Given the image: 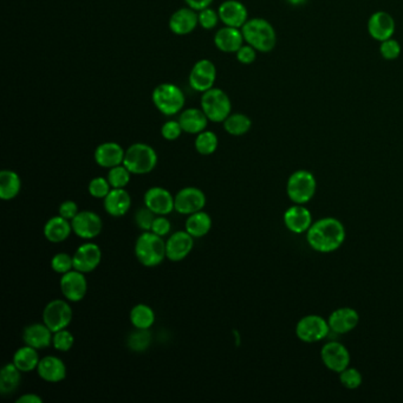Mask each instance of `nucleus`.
Segmentation results:
<instances>
[{
    "label": "nucleus",
    "mask_w": 403,
    "mask_h": 403,
    "mask_svg": "<svg viewBox=\"0 0 403 403\" xmlns=\"http://www.w3.org/2000/svg\"><path fill=\"white\" fill-rule=\"evenodd\" d=\"M257 50L253 46L246 44L243 45L238 51H237V60L242 64H252L257 58Z\"/></svg>",
    "instance_id": "nucleus-47"
},
{
    "label": "nucleus",
    "mask_w": 403,
    "mask_h": 403,
    "mask_svg": "<svg viewBox=\"0 0 403 403\" xmlns=\"http://www.w3.org/2000/svg\"><path fill=\"white\" fill-rule=\"evenodd\" d=\"M199 25V13L191 8L176 10L169 19V29L178 36H186L193 32Z\"/></svg>",
    "instance_id": "nucleus-20"
},
{
    "label": "nucleus",
    "mask_w": 403,
    "mask_h": 403,
    "mask_svg": "<svg viewBox=\"0 0 403 403\" xmlns=\"http://www.w3.org/2000/svg\"><path fill=\"white\" fill-rule=\"evenodd\" d=\"M183 133V128L180 126L179 121H167L161 128V135L167 141H176Z\"/></svg>",
    "instance_id": "nucleus-46"
},
{
    "label": "nucleus",
    "mask_w": 403,
    "mask_h": 403,
    "mask_svg": "<svg viewBox=\"0 0 403 403\" xmlns=\"http://www.w3.org/2000/svg\"><path fill=\"white\" fill-rule=\"evenodd\" d=\"M188 8H193L195 11H202L205 8H209L212 4L213 0H185Z\"/></svg>",
    "instance_id": "nucleus-50"
},
{
    "label": "nucleus",
    "mask_w": 403,
    "mask_h": 403,
    "mask_svg": "<svg viewBox=\"0 0 403 403\" xmlns=\"http://www.w3.org/2000/svg\"><path fill=\"white\" fill-rule=\"evenodd\" d=\"M206 205V195L197 187H185L174 197L176 211L183 216L200 212Z\"/></svg>",
    "instance_id": "nucleus-11"
},
{
    "label": "nucleus",
    "mask_w": 403,
    "mask_h": 403,
    "mask_svg": "<svg viewBox=\"0 0 403 403\" xmlns=\"http://www.w3.org/2000/svg\"><path fill=\"white\" fill-rule=\"evenodd\" d=\"M72 309L70 304L63 299H53L48 303L43 311V323L53 331L67 329L72 321Z\"/></svg>",
    "instance_id": "nucleus-8"
},
{
    "label": "nucleus",
    "mask_w": 403,
    "mask_h": 403,
    "mask_svg": "<svg viewBox=\"0 0 403 403\" xmlns=\"http://www.w3.org/2000/svg\"><path fill=\"white\" fill-rule=\"evenodd\" d=\"M17 403H43V399L37 394L30 392V394H24L17 399Z\"/></svg>",
    "instance_id": "nucleus-51"
},
{
    "label": "nucleus",
    "mask_w": 403,
    "mask_h": 403,
    "mask_svg": "<svg viewBox=\"0 0 403 403\" xmlns=\"http://www.w3.org/2000/svg\"><path fill=\"white\" fill-rule=\"evenodd\" d=\"M199 25L205 29V30H212L214 27H217L218 22L220 20L219 18V13L214 11L213 8H205L199 11Z\"/></svg>",
    "instance_id": "nucleus-45"
},
{
    "label": "nucleus",
    "mask_w": 403,
    "mask_h": 403,
    "mask_svg": "<svg viewBox=\"0 0 403 403\" xmlns=\"http://www.w3.org/2000/svg\"><path fill=\"white\" fill-rule=\"evenodd\" d=\"M211 228H212V219L209 217V213L200 211L188 216V219L186 220V231L193 238L205 237L209 234Z\"/></svg>",
    "instance_id": "nucleus-33"
},
{
    "label": "nucleus",
    "mask_w": 403,
    "mask_h": 403,
    "mask_svg": "<svg viewBox=\"0 0 403 403\" xmlns=\"http://www.w3.org/2000/svg\"><path fill=\"white\" fill-rule=\"evenodd\" d=\"M124 155L126 150L119 143L105 142L95 150V161L100 167L110 169L124 164Z\"/></svg>",
    "instance_id": "nucleus-22"
},
{
    "label": "nucleus",
    "mask_w": 403,
    "mask_h": 403,
    "mask_svg": "<svg viewBox=\"0 0 403 403\" xmlns=\"http://www.w3.org/2000/svg\"><path fill=\"white\" fill-rule=\"evenodd\" d=\"M289 4L293 5V6H302V5L306 4L308 0H286Z\"/></svg>",
    "instance_id": "nucleus-52"
},
{
    "label": "nucleus",
    "mask_w": 403,
    "mask_h": 403,
    "mask_svg": "<svg viewBox=\"0 0 403 403\" xmlns=\"http://www.w3.org/2000/svg\"><path fill=\"white\" fill-rule=\"evenodd\" d=\"M217 79V67L209 60H200L192 67L188 82L192 89L198 93H205L212 89Z\"/></svg>",
    "instance_id": "nucleus-10"
},
{
    "label": "nucleus",
    "mask_w": 403,
    "mask_h": 403,
    "mask_svg": "<svg viewBox=\"0 0 403 403\" xmlns=\"http://www.w3.org/2000/svg\"><path fill=\"white\" fill-rule=\"evenodd\" d=\"M218 13L225 27L242 29L249 20L246 6L238 0H226L218 8Z\"/></svg>",
    "instance_id": "nucleus-19"
},
{
    "label": "nucleus",
    "mask_w": 403,
    "mask_h": 403,
    "mask_svg": "<svg viewBox=\"0 0 403 403\" xmlns=\"http://www.w3.org/2000/svg\"><path fill=\"white\" fill-rule=\"evenodd\" d=\"M284 224L292 233L308 232L312 225L310 211L305 206L295 204L284 213Z\"/></svg>",
    "instance_id": "nucleus-21"
},
{
    "label": "nucleus",
    "mask_w": 403,
    "mask_h": 403,
    "mask_svg": "<svg viewBox=\"0 0 403 403\" xmlns=\"http://www.w3.org/2000/svg\"><path fill=\"white\" fill-rule=\"evenodd\" d=\"M202 109L211 122L223 124L231 115L232 103L227 93L219 88L202 93Z\"/></svg>",
    "instance_id": "nucleus-6"
},
{
    "label": "nucleus",
    "mask_w": 403,
    "mask_h": 403,
    "mask_svg": "<svg viewBox=\"0 0 403 403\" xmlns=\"http://www.w3.org/2000/svg\"><path fill=\"white\" fill-rule=\"evenodd\" d=\"M143 202L147 209H150L155 216H169L176 211L174 197L162 187L150 188L145 194Z\"/></svg>",
    "instance_id": "nucleus-15"
},
{
    "label": "nucleus",
    "mask_w": 403,
    "mask_h": 403,
    "mask_svg": "<svg viewBox=\"0 0 403 403\" xmlns=\"http://www.w3.org/2000/svg\"><path fill=\"white\" fill-rule=\"evenodd\" d=\"M223 124H224L225 131L232 136H243L249 133L252 127V121L250 117L242 112L231 114Z\"/></svg>",
    "instance_id": "nucleus-34"
},
{
    "label": "nucleus",
    "mask_w": 403,
    "mask_h": 403,
    "mask_svg": "<svg viewBox=\"0 0 403 403\" xmlns=\"http://www.w3.org/2000/svg\"><path fill=\"white\" fill-rule=\"evenodd\" d=\"M131 173L129 172V169L124 164H120V166L109 169L107 179L112 188H124L128 183H131Z\"/></svg>",
    "instance_id": "nucleus-37"
},
{
    "label": "nucleus",
    "mask_w": 403,
    "mask_h": 403,
    "mask_svg": "<svg viewBox=\"0 0 403 403\" xmlns=\"http://www.w3.org/2000/svg\"><path fill=\"white\" fill-rule=\"evenodd\" d=\"M209 121L205 112L199 108L186 109L181 112L179 117L180 126L187 134H200L206 131Z\"/></svg>",
    "instance_id": "nucleus-28"
},
{
    "label": "nucleus",
    "mask_w": 403,
    "mask_h": 403,
    "mask_svg": "<svg viewBox=\"0 0 403 403\" xmlns=\"http://www.w3.org/2000/svg\"><path fill=\"white\" fill-rule=\"evenodd\" d=\"M110 188L112 186H110L108 179L95 178L90 181L88 191L93 198L105 199L109 194V192L112 191Z\"/></svg>",
    "instance_id": "nucleus-41"
},
{
    "label": "nucleus",
    "mask_w": 403,
    "mask_h": 403,
    "mask_svg": "<svg viewBox=\"0 0 403 403\" xmlns=\"http://www.w3.org/2000/svg\"><path fill=\"white\" fill-rule=\"evenodd\" d=\"M84 275L86 273L79 272L75 269L62 275L60 290L69 302H81L86 297L88 292V282Z\"/></svg>",
    "instance_id": "nucleus-13"
},
{
    "label": "nucleus",
    "mask_w": 403,
    "mask_h": 403,
    "mask_svg": "<svg viewBox=\"0 0 403 403\" xmlns=\"http://www.w3.org/2000/svg\"><path fill=\"white\" fill-rule=\"evenodd\" d=\"M243 32L242 29L225 27L218 30L214 36V45L218 50L225 53H237V51L244 45Z\"/></svg>",
    "instance_id": "nucleus-25"
},
{
    "label": "nucleus",
    "mask_w": 403,
    "mask_h": 403,
    "mask_svg": "<svg viewBox=\"0 0 403 403\" xmlns=\"http://www.w3.org/2000/svg\"><path fill=\"white\" fill-rule=\"evenodd\" d=\"M74 257V269L79 272L90 273L98 269L102 260V251L98 245L86 243L76 250Z\"/></svg>",
    "instance_id": "nucleus-16"
},
{
    "label": "nucleus",
    "mask_w": 403,
    "mask_h": 403,
    "mask_svg": "<svg viewBox=\"0 0 403 403\" xmlns=\"http://www.w3.org/2000/svg\"><path fill=\"white\" fill-rule=\"evenodd\" d=\"M22 188L20 176L13 171H1L0 172V198L8 202L19 194Z\"/></svg>",
    "instance_id": "nucleus-31"
},
{
    "label": "nucleus",
    "mask_w": 403,
    "mask_h": 403,
    "mask_svg": "<svg viewBox=\"0 0 403 403\" xmlns=\"http://www.w3.org/2000/svg\"><path fill=\"white\" fill-rule=\"evenodd\" d=\"M72 231L82 239L91 240L101 234L103 223L98 213L91 211L79 212L72 220Z\"/></svg>",
    "instance_id": "nucleus-12"
},
{
    "label": "nucleus",
    "mask_w": 403,
    "mask_h": 403,
    "mask_svg": "<svg viewBox=\"0 0 403 403\" xmlns=\"http://www.w3.org/2000/svg\"><path fill=\"white\" fill-rule=\"evenodd\" d=\"M171 228H172V225L166 216H157L150 231L160 237H166L171 232Z\"/></svg>",
    "instance_id": "nucleus-48"
},
{
    "label": "nucleus",
    "mask_w": 403,
    "mask_h": 403,
    "mask_svg": "<svg viewBox=\"0 0 403 403\" xmlns=\"http://www.w3.org/2000/svg\"><path fill=\"white\" fill-rule=\"evenodd\" d=\"M58 212H60V217L65 218L67 220H72L79 214V206L72 200H67L60 204Z\"/></svg>",
    "instance_id": "nucleus-49"
},
{
    "label": "nucleus",
    "mask_w": 403,
    "mask_h": 403,
    "mask_svg": "<svg viewBox=\"0 0 403 403\" xmlns=\"http://www.w3.org/2000/svg\"><path fill=\"white\" fill-rule=\"evenodd\" d=\"M155 218L157 216L150 209H147L146 206L135 213V223L140 230H143L145 232L152 230Z\"/></svg>",
    "instance_id": "nucleus-44"
},
{
    "label": "nucleus",
    "mask_w": 403,
    "mask_h": 403,
    "mask_svg": "<svg viewBox=\"0 0 403 403\" xmlns=\"http://www.w3.org/2000/svg\"><path fill=\"white\" fill-rule=\"evenodd\" d=\"M194 247V238L188 232H176L166 242V254L171 262H181Z\"/></svg>",
    "instance_id": "nucleus-17"
},
{
    "label": "nucleus",
    "mask_w": 403,
    "mask_h": 403,
    "mask_svg": "<svg viewBox=\"0 0 403 403\" xmlns=\"http://www.w3.org/2000/svg\"><path fill=\"white\" fill-rule=\"evenodd\" d=\"M152 100L157 110L166 116L176 115L185 107L183 90L173 83L159 84L154 89Z\"/></svg>",
    "instance_id": "nucleus-5"
},
{
    "label": "nucleus",
    "mask_w": 403,
    "mask_h": 403,
    "mask_svg": "<svg viewBox=\"0 0 403 403\" xmlns=\"http://www.w3.org/2000/svg\"><path fill=\"white\" fill-rule=\"evenodd\" d=\"M322 361L331 371L340 374L350 364V354L343 344L338 342H329L322 348Z\"/></svg>",
    "instance_id": "nucleus-14"
},
{
    "label": "nucleus",
    "mask_w": 403,
    "mask_h": 403,
    "mask_svg": "<svg viewBox=\"0 0 403 403\" xmlns=\"http://www.w3.org/2000/svg\"><path fill=\"white\" fill-rule=\"evenodd\" d=\"M51 267L55 272L60 275L69 272L74 270V257H71L70 254L57 253L51 259Z\"/></svg>",
    "instance_id": "nucleus-42"
},
{
    "label": "nucleus",
    "mask_w": 403,
    "mask_h": 403,
    "mask_svg": "<svg viewBox=\"0 0 403 403\" xmlns=\"http://www.w3.org/2000/svg\"><path fill=\"white\" fill-rule=\"evenodd\" d=\"M22 381V371L15 363H8L1 368L0 373V392L3 395H11L17 390Z\"/></svg>",
    "instance_id": "nucleus-30"
},
{
    "label": "nucleus",
    "mask_w": 403,
    "mask_h": 403,
    "mask_svg": "<svg viewBox=\"0 0 403 403\" xmlns=\"http://www.w3.org/2000/svg\"><path fill=\"white\" fill-rule=\"evenodd\" d=\"M359 316L357 311L351 308H340L333 311L328 318L330 330L336 333H348L352 331L359 324Z\"/></svg>",
    "instance_id": "nucleus-23"
},
{
    "label": "nucleus",
    "mask_w": 403,
    "mask_h": 403,
    "mask_svg": "<svg viewBox=\"0 0 403 403\" xmlns=\"http://www.w3.org/2000/svg\"><path fill=\"white\" fill-rule=\"evenodd\" d=\"M44 237L53 244L63 243L70 237L72 225L65 218L57 216L46 221L44 226Z\"/></svg>",
    "instance_id": "nucleus-29"
},
{
    "label": "nucleus",
    "mask_w": 403,
    "mask_h": 403,
    "mask_svg": "<svg viewBox=\"0 0 403 403\" xmlns=\"http://www.w3.org/2000/svg\"><path fill=\"white\" fill-rule=\"evenodd\" d=\"M317 190V181L309 171H297L291 174L286 183V193L293 204L304 205L314 198Z\"/></svg>",
    "instance_id": "nucleus-7"
},
{
    "label": "nucleus",
    "mask_w": 403,
    "mask_h": 403,
    "mask_svg": "<svg viewBox=\"0 0 403 403\" xmlns=\"http://www.w3.org/2000/svg\"><path fill=\"white\" fill-rule=\"evenodd\" d=\"M219 145V140L216 133L211 131H204L195 138V150L202 155H212L216 153Z\"/></svg>",
    "instance_id": "nucleus-36"
},
{
    "label": "nucleus",
    "mask_w": 403,
    "mask_h": 403,
    "mask_svg": "<svg viewBox=\"0 0 403 403\" xmlns=\"http://www.w3.org/2000/svg\"><path fill=\"white\" fill-rule=\"evenodd\" d=\"M308 243L315 251L329 253L338 250L345 240V228L336 218H323L312 223L306 234Z\"/></svg>",
    "instance_id": "nucleus-1"
},
{
    "label": "nucleus",
    "mask_w": 403,
    "mask_h": 403,
    "mask_svg": "<svg viewBox=\"0 0 403 403\" xmlns=\"http://www.w3.org/2000/svg\"><path fill=\"white\" fill-rule=\"evenodd\" d=\"M396 24L388 12L377 11L370 15L368 20V32L375 41H385L395 34Z\"/></svg>",
    "instance_id": "nucleus-18"
},
{
    "label": "nucleus",
    "mask_w": 403,
    "mask_h": 403,
    "mask_svg": "<svg viewBox=\"0 0 403 403\" xmlns=\"http://www.w3.org/2000/svg\"><path fill=\"white\" fill-rule=\"evenodd\" d=\"M330 331L326 319L317 315H308L300 318L296 325V335L306 343H315L324 340Z\"/></svg>",
    "instance_id": "nucleus-9"
},
{
    "label": "nucleus",
    "mask_w": 403,
    "mask_h": 403,
    "mask_svg": "<svg viewBox=\"0 0 403 403\" xmlns=\"http://www.w3.org/2000/svg\"><path fill=\"white\" fill-rule=\"evenodd\" d=\"M39 361L41 359H39L37 349L25 344V347L19 348L18 350L15 351L12 362L15 363V366L22 373H29V371L37 369Z\"/></svg>",
    "instance_id": "nucleus-32"
},
{
    "label": "nucleus",
    "mask_w": 403,
    "mask_h": 403,
    "mask_svg": "<svg viewBox=\"0 0 403 403\" xmlns=\"http://www.w3.org/2000/svg\"><path fill=\"white\" fill-rule=\"evenodd\" d=\"M37 373L41 380L49 383H58L67 377L65 363L56 356H46L39 361Z\"/></svg>",
    "instance_id": "nucleus-24"
},
{
    "label": "nucleus",
    "mask_w": 403,
    "mask_h": 403,
    "mask_svg": "<svg viewBox=\"0 0 403 403\" xmlns=\"http://www.w3.org/2000/svg\"><path fill=\"white\" fill-rule=\"evenodd\" d=\"M401 51H402V48H401L399 41L392 39V38L381 41V45H380V53L387 60H394L399 58Z\"/></svg>",
    "instance_id": "nucleus-43"
},
{
    "label": "nucleus",
    "mask_w": 403,
    "mask_h": 403,
    "mask_svg": "<svg viewBox=\"0 0 403 403\" xmlns=\"http://www.w3.org/2000/svg\"><path fill=\"white\" fill-rule=\"evenodd\" d=\"M340 381L347 389H357L362 385V375L359 370L348 366L340 373Z\"/></svg>",
    "instance_id": "nucleus-39"
},
{
    "label": "nucleus",
    "mask_w": 403,
    "mask_h": 403,
    "mask_svg": "<svg viewBox=\"0 0 403 403\" xmlns=\"http://www.w3.org/2000/svg\"><path fill=\"white\" fill-rule=\"evenodd\" d=\"M135 256L138 262L146 267H155L164 262L166 254V243L162 237L152 231L142 233L135 244Z\"/></svg>",
    "instance_id": "nucleus-3"
},
{
    "label": "nucleus",
    "mask_w": 403,
    "mask_h": 403,
    "mask_svg": "<svg viewBox=\"0 0 403 403\" xmlns=\"http://www.w3.org/2000/svg\"><path fill=\"white\" fill-rule=\"evenodd\" d=\"M74 343H75V337L70 331H67V329L53 333V345L56 350L67 352L74 347Z\"/></svg>",
    "instance_id": "nucleus-40"
},
{
    "label": "nucleus",
    "mask_w": 403,
    "mask_h": 403,
    "mask_svg": "<svg viewBox=\"0 0 403 403\" xmlns=\"http://www.w3.org/2000/svg\"><path fill=\"white\" fill-rule=\"evenodd\" d=\"M242 32L246 44L253 46L258 53H271L276 46V30L266 19H249L242 27Z\"/></svg>",
    "instance_id": "nucleus-2"
},
{
    "label": "nucleus",
    "mask_w": 403,
    "mask_h": 403,
    "mask_svg": "<svg viewBox=\"0 0 403 403\" xmlns=\"http://www.w3.org/2000/svg\"><path fill=\"white\" fill-rule=\"evenodd\" d=\"M124 164L131 174L145 176L157 167V152L146 143H134L126 150Z\"/></svg>",
    "instance_id": "nucleus-4"
},
{
    "label": "nucleus",
    "mask_w": 403,
    "mask_h": 403,
    "mask_svg": "<svg viewBox=\"0 0 403 403\" xmlns=\"http://www.w3.org/2000/svg\"><path fill=\"white\" fill-rule=\"evenodd\" d=\"M53 333L44 323H36L24 329L22 341L27 345L41 350L53 344Z\"/></svg>",
    "instance_id": "nucleus-26"
},
{
    "label": "nucleus",
    "mask_w": 403,
    "mask_h": 403,
    "mask_svg": "<svg viewBox=\"0 0 403 403\" xmlns=\"http://www.w3.org/2000/svg\"><path fill=\"white\" fill-rule=\"evenodd\" d=\"M150 343H152V335H150V330L136 329V331L131 333L128 338V347L131 350L136 351V352L147 350Z\"/></svg>",
    "instance_id": "nucleus-38"
},
{
    "label": "nucleus",
    "mask_w": 403,
    "mask_h": 403,
    "mask_svg": "<svg viewBox=\"0 0 403 403\" xmlns=\"http://www.w3.org/2000/svg\"><path fill=\"white\" fill-rule=\"evenodd\" d=\"M131 324L136 329L150 330L155 323V314L153 309L146 304H138L131 311Z\"/></svg>",
    "instance_id": "nucleus-35"
},
{
    "label": "nucleus",
    "mask_w": 403,
    "mask_h": 403,
    "mask_svg": "<svg viewBox=\"0 0 403 403\" xmlns=\"http://www.w3.org/2000/svg\"><path fill=\"white\" fill-rule=\"evenodd\" d=\"M131 198L124 188H112L105 198V209L114 218L124 217L131 209Z\"/></svg>",
    "instance_id": "nucleus-27"
}]
</instances>
